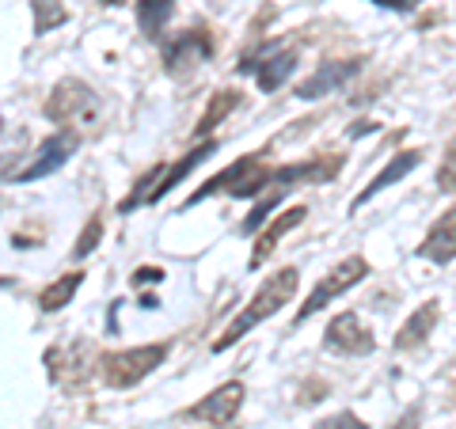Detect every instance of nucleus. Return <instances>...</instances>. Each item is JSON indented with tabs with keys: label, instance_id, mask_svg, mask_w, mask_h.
Returning a JSON list of instances; mask_svg holds the SVG:
<instances>
[{
	"label": "nucleus",
	"instance_id": "nucleus-1",
	"mask_svg": "<svg viewBox=\"0 0 456 429\" xmlns=\"http://www.w3.org/2000/svg\"><path fill=\"white\" fill-rule=\"evenodd\" d=\"M297 285H301V270H297V266L274 270V274H270L259 289H255V296L248 300V308L240 312V316L228 323L217 338H213V353H224L228 346H236V342L244 338L248 331H255V327L266 323L270 316H278V312L297 296Z\"/></svg>",
	"mask_w": 456,
	"mask_h": 429
},
{
	"label": "nucleus",
	"instance_id": "nucleus-2",
	"mask_svg": "<svg viewBox=\"0 0 456 429\" xmlns=\"http://www.w3.org/2000/svg\"><path fill=\"white\" fill-rule=\"evenodd\" d=\"M270 179H274V167L263 164V160H259V152H248V156H240L232 167H224L221 175H213L206 187H198V190L187 198V209L198 206V202H206V198H213V194L255 198V194H263V190L270 187Z\"/></svg>",
	"mask_w": 456,
	"mask_h": 429
},
{
	"label": "nucleus",
	"instance_id": "nucleus-3",
	"mask_svg": "<svg viewBox=\"0 0 456 429\" xmlns=\"http://www.w3.org/2000/svg\"><path fill=\"white\" fill-rule=\"evenodd\" d=\"M167 342H152V346H134V350H118V353H107L103 361V380H107V388H118V392H126V388H137L145 376H152L156 368H160L164 361H167Z\"/></svg>",
	"mask_w": 456,
	"mask_h": 429
},
{
	"label": "nucleus",
	"instance_id": "nucleus-4",
	"mask_svg": "<svg viewBox=\"0 0 456 429\" xmlns=\"http://www.w3.org/2000/svg\"><path fill=\"white\" fill-rule=\"evenodd\" d=\"M46 118L61 125H95L99 122V95L77 77H65L53 84L46 99Z\"/></svg>",
	"mask_w": 456,
	"mask_h": 429
},
{
	"label": "nucleus",
	"instance_id": "nucleus-5",
	"mask_svg": "<svg viewBox=\"0 0 456 429\" xmlns=\"http://www.w3.org/2000/svg\"><path fill=\"white\" fill-rule=\"evenodd\" d=\"M365 278H369V263L362 259V255H350V259H342L338 266H331V274H323V281L308 293V300L301 304V312H297V323L312 320L320 308H327L335 296H342L346 289H354V285L365 281Z\"/></svg>",
	"mask_w": 456,
	"mask_h": 429
},
{
	"label": "nucleus",
	"instance_id": "nucleus-6",
	"mask_svg": "<svg viewBox=\"0 0 456 429\" xmlns=\"http://www.w3.org/2000/svg\"><path fill=\"white\" fill-rule=\"evenodd\" d=\"M240 69L244 73H255V80H259V92H278L285 80L293 77L297 69V50L289 46V42H266V46H259V53H251L240 61Z\"/></svg>",
	"mask_w": 456,
	"mask_h": 429
},
{
	"label": "nucleus",
	"instance_id": "nucleus-7",
	"mask_svg": "<svg viewBox=\"0 0 456 429\" xmlns=\"http://www.w3.org/2000/svg\"><path fill=\"white\" fill-rule=\"evenodd\" d=\"M213 57V35L209 27H187V31H179L175 38L164 46V73L167 77H183L191 73V69H198L202 61H209Z\"/></svg>",
	"mask_w": 456,
	"mask_h": 429
},
{
	"label": "nucleus",
	"instance_id": "nucleus-8",
	"mask_svg": "<svg viewBox=\"0 0 456 429\" xmlns=\"http://www.w3.org/2000/svg\"><path fill=\"white\" fill-rule=\"evenodd\" d=\"M323 346L342 353V357H365V353L377 350V338H373V331L365 327V320L358 316V312H338L323 331Z\"/></svg>",
	"mask_w": 456,
	"mask_h": 429
},
{
	"label": "nucleus",
	"instance_id": "nucleus-9",
	"mask_svg": "<svg viewBox=\"0 0 456 429\" xmlns=\"http://www.w3.org/2000/svg\"><path fill=\"white\" fill-rule=\"evenodd\" d=\"M80 149V134L77 130H57L53 137H46L35 152V160L27 164L23 171H16V182H35V179H46L53 175L57 167H65L73 160V152Z\"/></svg>",
	"mask_w": 456,
	"mask_h": 429
},
{
	"label": "nucleus",
	"instance_id": "nucleus-10",
	"mask_svg": "<svg viewBox=\"0 0 456 429\" xmlns=\"http://www.w3.org/2000/svg\"><path fill=\"white\" fill-rule=\"evenodd\" d=\"M240 407H244V384L228 380V384H221V388H213L202 403H194L187 410V418L206 422L213 429H228V425H232V418L240 414Z\"/></svg>",
	"mask_w": 456,
	"mask_h": 429
},
{
	"label": "nucleus",
	"instance_id": "nucleus-11",
	"mask_svg": "<svg viewBox=\"0 0 456 429\" xmlns=\"http://www.w3.org/2000/svg\"><path fill=\"white\" fill-rule=\"evenodd\" d=\"M358 69H362V57H338V61H323L308 80L297 84V99L312 103V99H323V95H331L338 88H346V84L358 77Z\"/></svg>",
	"mask_w": 456,
	"mask_h": 429
},
{
	"label": "nucleus",
	"instance_id": "nucleus-12",
	"mask_svg": "<svg viewBox=\"0 0 456 429\" xmlns=\"http://www.w3.org/2000/svg\"><path fill=\"white\" fill-rule=\"evenodd\" d=\"M415 255L426 259V263H437V266H445V263L456 259V206L445 209L430 224V232H426V239L415 247Z\"/></svg>",
	"mask_w": 456,
	"mask_h": 429
},
{
	"label": "nucleus",
	"instance_id": "nucleus-13",
	"mask_svg": "<svg viewBox=\"0 0 456 429\" xmlns=\"http://www.w3.org/2000/svg\"><path fill=\"white\" fill-rule=\"evenodd\" d=\"M305 217H308V209H305V206H289V209H285V213H281V217H278L274 224H266L263 232H259V239H255V247H251V259H248V266H251V270H259V266L270 259V255H274V251L281 247V239L289 236L297 224H305Z\"/></svg>",
	"mask_w": 456,
	"mask_h": 429
},
{
	"label": "nucleus",
	"instance_id": "nucleus-14",
	"mask_svg": "<svg viewBox=\"0 0 456 429\" xmlns=\"http://www.w3.org/2000/svg\"><path fill=\"white\" fill-rule=\"evenodd\" d=\"M221 145H217V141H213V137H206V141H198V145L187 152V156H183V160H175V164H171V167H164V175H160V182H156V187H152V194H149V202H160V198L167 194V190H175L179 187V182L183 179H187L191 175V171L198 167V164H206L209 160V156L213 152H217Z\"/></svg>",
	"mask_w": 456,
	"mask_h": 429
},
{
	"label": "nucleus",
	"instance_id": "nucleus-15",
	"mask_svg": "<svg viewBox=\"0 0 456 429\" xmlns=\"http://www.w3.org/2000/svg\"><path fill=\"white\" fill-rule=\"evenodd\" d=\"M419 164H422V152H419V149H403V152H395L392 160L384 164V167L377 171V175H373V182H369V187H365L358 198H354V206H350V209H362L373 194H380L384 187H392V182H399V179L407 175V171H415Z\"/></svg>",
	"mask_w": 456,
	"mask_h": 429
},
{
	"label": "nucleus",
	"instance_id": "nucleus-16",
	"mask_svg": "<svg viewBox=\"0 0 456 429\" xmlns=\"http://www.w3.org/2000/svg\"><path fill=\"white\" fill-rule=\"evenodd\" d=\"M437 320H441V304H437V300H426V304H422L419 312H411V320H407L403 327H399V335H395V342H392V346H395L399 353H407V350H419L422 342L434 335Z\"/></svg>",
	"mask_w": 456,
	"mask_h": 429
},
{
	"label": "nucleus",
	"instance_id": "nucleus-17",
	"mask_svg": "<svg viewBox=\"0 0 456 429\" xmlns=\"http://www.w3.org/2000/svg\"><path fill=\"white\" fill-rule=\"evenodd\" d=\"M240 103H244V95H240L236 88H217V92H213V99H209L206 110H202V118H198V125H194V141L198 137H209L221 122H228V114H232Z\"/></svg>",
	"mask_w": 456,
	"mask_h": 429
},
{
	"label": "nucleus",
	"instance_id": "nucleus-18",
	"mask_svg": "<svg viewBox=\"0 0 456 429\" xmlns=\"http://www.w3.org/2000/svg\"><path fill=\"white\" fill-rule=\"evenodd\" d=\"M171 12H175V0H137V27H141V35L156 42L164 35Z\"/></svg>",
	"mask_w": 456,
	"mask_h": 429
},
{
	"label": "nucleus",
	"instance_id": "nucleus-19",
	"mask_svg": "<svg viewBox=\"0 0 456 429\" xmlns=\"http://www.w3.org/2000/svg\"><path fill=\"white\" fill-rule=\"evenodd\" d=\"M80 285H84V274H80V270H69V274H61L57 281H50L46 289L38 293V308H42V312H61L69 300L77 296Z\"/></svg>",
	"mask_w": 456,
	"mask_h": 429
},
{
	"label": "nucleus",
	"instance_id": "nucleus-20",
	"mask_svg": "<svg viewBox=\"0 0 456 429\" xmlns=\"http://www.w3.org/2000/svg\"><path fill=\"white\" fill-rule=\"evenodd\" d=\"M31 12H35V35H50L69 20V8L61 0H31Z\"/></svg>",
	"mask_w": 456,
	"mask_h": 429
},
{
	"label": "nucleus",
	"instance_id": "nucleus-21",
	"mask_svg": "<svg viewBox=\"0 0 456 429\" xmlns=\"http://www.w3.org/2000/svg\"><path fill=\"white\" fill-rule=\"evenodd\" d=\"M99 239H103V217L95 213V217L84 224V232L77 236V243H73V259H88V255L99 247Z\"/></svg>",
	"mask_w": 456,
	"mask_h": 429
},
{
	"label": "nucleus",
	"instance_id": "nucleus-22",
	"mask_svg": "<svg viewBox=\"0 0 456 429\" xmlns=\"http://www.w3.org/2000/svg\"><path fill=\"white\" fill-rule=\"evenodd\" d=\"M437 190H445V194L456 190V137L449 141L445 156H441V167H437Z\"/></svg>",
	"mask_w": 456,
	"mask_h": 429
},
{
	"label": "nucleus",
	"instance_id": "nucleus-23",
	"mask_svg": "<svg viewBox=\"0 0 456 429\" xmlns=\"http://www.w3.org/2000/svg\"><path fill=\"white\" fill-rule=\"evenodd\" d=\"M312 429H369L358 414H350V410H338V414H327V418H320Z\"/></svg>",
	"mask_w": 456,
	"mask_h": 429
},
{
	"label": "nucleus",
	"instance_id": "nucleus-24",
	"mask_svg": "<svg viewBox=\"0 0 456 429\" xmlns=\"http://www.w3.org/2000/svg\"><path fill=\"white\" fill-rule=\"evenodd\" d=\"M134 289H141V285H156V281H164V270L160 266H141V270H134Z\"/></svg>",
	"mask_w": 456,
	"mask_h": 429
},
{
	"label": "nucleus",
	"instance_id": "nucleus-25",
	"mask_svg": "<svg viewBox=\"0 0 456 429\" xmlns=\"http://www.w3.org/2000/svg\"><path fill=\"white\" fill-rule=\"evenodd\" d=\"M419 425H422V407H411V410L399 414L388 429H419Z\"/></svg>",
	"mask_w": 456,
	"mask_h": 429
},
{
	"label": "nucleus",
	"instance_id": "nucleus-26",
	"mask_svg": "<svg viewBox=\"0 0 456 429\" xmlns=\"http://www.w3.org/2000/svg\"><path fill=\"white\" fill-rule=\"evenodd\" d=\"M369 4H380V8H392V12H415L422 0H369Z\"/></svg>",
	"mask_w": 456,
	"mask_h": 429
},
{
	"label": "nucleus",
	"instance_id": "nucleus-27",
	"mask_svg": "<svg viewBox=\"0 0 456 429\" xmlns=\"http://www.w3.org/2000/svg\"><path fill=\"white\" fill-rule=\"evenodd\" d=\"M99 4H110V8H118V4H126V0H99Z\"/></svg>",
	"mask_w": 456,
	"mask_h": 429
}]
</instances>
